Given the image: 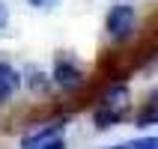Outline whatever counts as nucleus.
<instances>
[{
    "label": "nucleus",
    "instance_id": "f257e3e1",
    "mask_svg": "<svg viewBox=\"0 0 158 149\" xmlns=\"http://www.w3.org/2000/svg\"><path fill=\"white\" fill-rule=\"evenodd\" d=\"M128 107H131V93H128V87H125V84H114V87H107L105 93L98 96L93 122H96L98 128H110V125L125 119Z\"/></svg>",
    "mask_w": 158,
    "mask_h": 149
},
{
    "label": "nucleus",
    "instance_id": "f03ea898",
    "mask_svg": "<svg viewBox=\"0 0 158 149\" xmlns=\"http://www.w3.org/2000/svg\"><path fill=\"white\" fill-rule=\"evenodd\" d=\"M66 119H54V122H45L39 128L27 134L21 140V149H66Z\"/></svg>",
    "mask_w": 158,
    "mask_h": 149
},
{
    "label": "nucleus",
    "instance_id": "7ed1b4c3",
    "mask_svg": "<svg viewBox=\"0 0 158 149\" xmlns=\"http://www.w3.org/2000/svg\"><path fill=\"white\" fill-rule=\"evenodd\" d=\"M134 27H137V12H134L128 3L110 6V12H107V18H105V30H107V36H110L114 42H125V39L134 33Z\"/></svg>",
    "mask_w": 158,
    "mask_h": 149
},
{
    "label": "nucleus",
    "instance_id": "20e7f679",
    "mask_svg": "<svg viewBox=\"0 0 158 149\" xmlns=\"http://www.w3.org/2000/svg\"><path fill=\"white\" fill-rule=\"evenodd\" d=\"M54 84L63 89V93H72V89L84 87V69H81L78 60H72L69 54H63V57H57V63H54Z\"/></svg>",
    "mask_w": 158,
    "mask_h": 149
},
{
    "label": "nucleus",
    "instance_id": "39448f33",
    "mask_svg": "<svg viewBox=\"0 0 158 149\" xmlns=\"http://www.w3.org/2000/svg\"><path fill=\"white\" fill-rule=\"evenodd\" d=\"M18 87H21V75H18L9 63L0 60V105H6L9 98L15 96Z\"/></svg>",
    "mask_w": 158,
    "mask_h": 149
},
{
    "label": "nucleus",
    "instance_id": "423d86ee",
    "mask_svg": "<svg viewBox=\"0 0 158 149\" xmlns=\"http://www.w3.org/2000/svg\"><path fill=\"white\" fill-rule=\"evenodd\" d=\"M27 87L33 89V93H48V87H51V81H48V75L39 69H27Z\"/></svg>",
    "mask_w": 158,
    "mask_h": 149
},
{
    "label": "nucleus",
    "instance_id": "0eeeda50",
    "mask_svg": "<svg viewBox=\"0 0 158 149\" xmlns=\"http://www.w3.org/2000/svg\"><path fill=\"white\" fill-rule=\"evenodd\" d=\"M114 149H158V137H140V140H131L125 146H114Z\"/></svg>",
    "mask_w": 158,
    "mask_h": 149
},
{
    "label": "nucleus",
    "instance_id": "6e6552de",
    "mask_svg": "<svg viewBox=\"0 0 158 149\" xmlns=\"http://www.w3.org/2000/svg\"><path fill=\"white\" fill-rule=\"evenodd\" d=\"M27 3H30V6H36V9H51L57 0H27Z\"/></svg>",
    "mask_w": 158,
    "mask_h": 149
},
{
    "label": "nucleus",
    "instance_id": "1a4fd4ad",
    "mask_svg": "<svg viewBox=\"0 0 158 149\" xmlns=\"http://www.w3.org/2000/svg\"><path fill=\"white\" fill-rule=\"evenodd\" d=\"M0 27H6V6L0 3Z\"/></svg>",
    "mask_w": 158,
    "mask_h": 149
}]
</instances>
